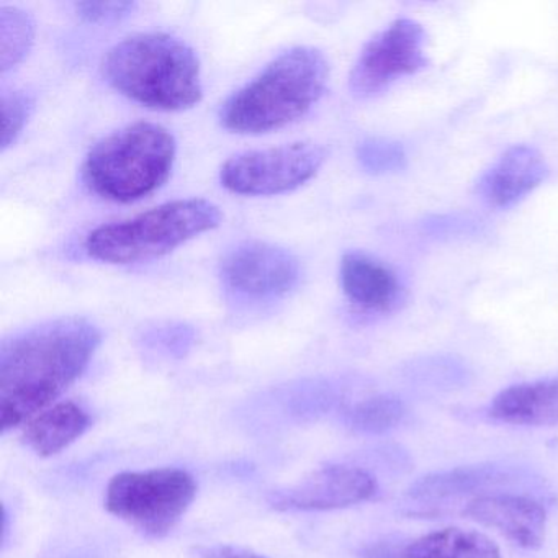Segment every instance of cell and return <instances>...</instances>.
I'll return each mask as SVG.
<instances>
[{"mask_svg":"<svg viewBox=\"0 0 558 558\" xmlns=\"http://www.w3.org/2000/svg\"><path fill=\"white\" fill-rule=\"evenodd\" d=\"M102 341L77 316L54 319L5 339L0 348V427L21 426L47 410L83 375Z\"/></svg>","mask_w":558,"mask_h":558,"instance_id":"1","label":"cell"},{"mask_svg":"<svg viewBox=\"0 0 558 558\" xmlns=\"http://www.w3.org/2000/svg\"><path fill=\"white\" fill-rule=\"evenodd\" d=\"M329 64L316 48L296 47L267 64L221 107L220 122L240 135H263L302 119L325 94Z\"/></svg>","mask_w":558,"mask_h":558,"instance_id":"2","label":"cell"},{"mask_svg":"<svg viewBox=\"0 0 558 558\" xmlns=\"http://www.w3.org/2000/svg\"><path fill=\"white\" fill-rule=\"evenodd\" d=\"M107 83L149 109L179 112L201 102V63L194 50L168 34H140L104 58Z\"/></svg>","mask_w":558,"mask_h":558,"instance_id":"3","label":"cell"},{"mask_svg":"<svg viewBox=\"0 0 558 558\" xmlns=\"http://www.w3.org/2000/svg\"><path fill=\"white\" fill-rule=\"evenodd\" d=\"M178 143L165 126L140 122L100 140L83 166L90 192L130 204L158 191L174 168Z\"/></svg>","mask_w":558,"mask_h":558,"instance_id":"4","label":"cell"},{"mask_svg":"<svg viewBox=\"0 0 558 558\" xmlns=\"http://www.w3.org/2000/svg\"><path fill=\"white\" fill-rule=\"evenodd\" d=\"M220 221V208L204 198L169 202L130 220L97 228L87 236L86 251L102 263H145L214 230Z\"/></svg>","mask_w":558,"mask_h":558,"instance_id":"5","label":"cell"},{"mask_svg":"<svg viewBox=\"0 0 558 558\" xmlns=\"http://www.w3.org/2000/svg\"><path fill=\"white\" fill-rule=\"evenodd\" d=\"M195 496L197 483L185 470L123 472L107 486L106 508L143 534L162 537L184 518Z\"/></svg>","mask_w":558,"mask_h":558,"instance_id":"6","label":"cell"},{"mask_svg":"<svg viewBox=\"0 0 558 558\" xmlns=\"http://www.w3.org/2000/svg\"><path fill=\"white\" fill-rule=\"evenodd\" d=\"M325 159V149L308 142L243 153L225 162L220 181L227 191L238 195L286 194L312 181Z\"/></svg>","mask_w":558,"mask_h":558,"instance_id":"7","label":"cell"},{"mask_svg":"<svg viewBox=\"0 0 558 558\" xmlns=\"http://www.w3.org/2000/svg\"><path fill=\"white\" fill-rule=\"evenodd\" d=\"M426 32L417 22L400 19L375 35L359 54L349 89L355 99H372L404 76L427 66Z\"/></svg>","mask_w":558,"mask_h":558,"instance_id":"8","label":"cell"},{"mask_svg":"<svg viewBox=\"0 0 558 558\" xmlns=\"http://www.w3.org/2000/svg\"><path fill=\"white\" fill-rule=\"evenodd\" d=\"M299 277V260L290 251L260 241L240 244L221 260L225 286L254 299L286 295Z\"/></svg>","mask_w":558,"mask_h":558,"instance_id":"9","label":"cell"},{"mask_svg":"<svg viewBox=\"0 0 558 558\" xmlns=\"http://www.w3.org/2000/svg\"><path fill=\"white\" fill-rule=\"evenodd\" d=\"M377 488V480L367 470L328 465L287 488L277 489L270 495L269 502L282 511H331L368 501Z\"/></svg>","mask_w":558,"mask_h":558,"instance_id":"10","label":"cell"},{"mask_svg":"<svg viewBox=\"0 0 558 558\" xmlns=\"http://www.w3.org/2000/svg\"><path fill=\"white\" fill-rule=\"evenodd\" d=\"M463 514L495 529L524 548L541 547L547 529V511L541 501L521 493H485L470 499Z\"/></svg>","mask_w":558,"mask_h":558,"instance_id":"11","label":"cell"},{"mask_svg":"<svg viewBox=\"0 0 558 558\" xmlns=\"http://www.w3.org/2000/svg\"><path fill=\"white\" fill-rule=\"evenodd\" d=\"M548 178V166L534 146L515 145L506 149L476 182V194L495 208H509Z\"/></svg>","mask_w":558,"mask_h":558,"instance_id":"12","label":"cell"},{"mask_svg":"<svg viewBox=\"0 0 558 558\" xmlns=\"http://www.w3.org/2000/svg\"><path fill=\"white\" fill-rule=\"evenodd\" d=\"M341 286L352 303L372 312H390L401 299L397 274L359 251L342 257Z\"/></svg>","mask_w":558,"mask_h":558,"instance_id":"13","label":"cell"},{"mask_svg":"<svg viewBox=\"0 0 558 558\" xmlns=\"http://www.w3.org/2000/svg\"><path fill=\"white\" fill-rule=\"evenodd\" d=\"M488 413L515 426H557L558 378L512 385L493 398Z\"/></svg>","mask_w":558,"mask_h":558,"instance_id":"14","label":"cell"},{"mask_svg":"<svg viewBox=\"0 0 558 558\" xmlns=\"http://www.w3.org/2000/svg\"><path fill=\"white\" fill-rule=\"evenodd\" d=\"M90 426V416L73 401H61L28 421L24 440L40 457H51L76 442Z\"/></svg>","mask_w":558,"mask_h":558,"instance_id":"15","label":"cell"},{"mask_svg":"<svg viewBox=\"0 0 558 558\" xmlns=\"http://www.w3.org/2000/svg\"><path fill=\"white\" fill-rule=\"evenodd\" d=\"M407 558H501V551L482 532L446 527L408 542Z\"/></svg>","mask_w":558,"mask_h":558,"instance_id":"16","label":"cell"},{"mask_svg":"<svg viewBox=\"0 0 558 558\" xmlns=\"http://www.w3.org/2000/svg\"><path fill=\"white\" fill-rule=\"evenodd\" d=\"M498 472L493 466H466L452 472L437 473L421 480L411 489L414 499H446L470 493L488 482H495Z\"/></svg>","mask_w":558,"mask_h":558,"instance_id":"17","label":"cell"},{"mask_svg":"<svg viewBox=\"0 0 558 558\" xmlns=\"http://www.w3.org/2000/svg\"><path fill=\"white\" fill-rule=\"evenodd\" d=\"M34 38L35 24L27 12L17 8L0 9V64L4 73L25 60Z\"/></svg>","mask_w":558,"mask_h":558,"instance_id":"18","label":"cell"},{"mask_svg":"<svg viewBox=\"0 0 558 558\" xmlns=\"http://www.w3.org/2000/svg\"><path fill=\"white\" fill-rule=\"evenodd\" d=\"M404 416V404L398 398L381 397L368 398L352 408L349 413V424L355 430L367 434H381L397 426Z\"/></svg>","mask_w":558,"mask_h":558,"instance_id":"19","label":"cell"},{"mask_svg":"<svg viewBox=\"0 0 558 558\" xmlns=\"http://www.w3.org/2000/svg\"><path fill=\"white\" fill-rule=\"evenodd\" d=\"M357 161L368 174H391L407 166V153L400 143L391 140L367 138L357 146Z\"/></svg>","mask_w":558,"mask_h":558,"instance_id":"20","label":"cell"},{"mask_svg":"<svg viewBox=\"0 0 558 558\" xmlns=\"http://www.w3.org/2000/svg\"><path fill=\"white\" fill-rule=\"evenodd\" d=\"M32 102L21 90L2 94V149H8L21 135L31 117Z\"/></svg>","mask_w":558,"mask_h":558,"instance_id":"21","label":"cell"},{"mask_svg":"<svg viewBox=\"0 0 558 558\" xmlns=\"http://www.w3.org/2000/svg\"><path fill=\"white\" fill-rule=\"evenodd\" d=\"M132 2H80L77 12L84 21L90 24H104V22L119 21L126 17L133 11Z\"/></svg>","mask_w":558,"mask_h":558,"instance_id":"22","label":"cell"},{"mask_svg":"<svg viewBox=\"0 0 558 558\" xmlns=\"http://www.w3.org/2000/svg\"><path fill=\"white\" fill-rule=\"evenodd\" d=\"M362 558H407V542L398 538H381L367 545L362 551Z\"/></svg>","mask_w":558,"mask_h":558,"instance_id":"23","label":"cell"},{"mask_svg":"<svg viewBox=\"0 0 558 558\" xmlns=\"http://www.w3.org/2000/svg\"><path fill=\"white\" fill-rule=\"evenodd\" d=\"M195 558H267L264 555L256 554L250 548L238 547V545H211V547L202 548Z\"/></svg>","mask_w":558,"mask_h":558,"instance_id":"24","label":"cell"}]
</instances>
